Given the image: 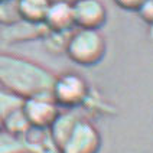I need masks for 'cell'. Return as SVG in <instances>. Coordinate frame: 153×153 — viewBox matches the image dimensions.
Masks as SVG:
<instances>
[{"instance_id":"cell-1","label":"cell","mask_w":153,"mask_h":153,"mask_svg":"<svg viewBox=\"0 0 153 153\" xmlns=\"http://www.w3.org/2000/svg\"><path fill=\"white\" fill-rule=\"evenodd\" d=\"M53 78L55 74L42 64L0 51V87L22 100L51 94Z\"/></svg>"},{"instance_id":"cell-2","label":"cell","mask_w":153,"mask_h":153,"mask_svg":"<svg viewBox=\"0 0 153 153\" xmlns=\"http://www.w3.org/2000/svg\"><path fill=\"white\" fill-rule=\"evenodd\" d=\"M107 53V41L100 30L74 29L68 36L65 55L76 65L94 67L100 64Z\"/></svg>"},{"instance_id":"cell-3","label":"cell","mask_w":153,"mask_h":153,"mask_svg":"<svg viewBox=\"0 0 153 153\" xmlns=\"http://www.w3.org/2000/svg\"><path fill=\"white\" fill-rule=\"evenodd\" d=\"M91 85L78 72L67 71L59 75H55L51 88V97L56 105L64 110H75L82 107Z\"/></svg>"},{"instance_id":"cell-4","label":"cell","mask_w":153,"mask_h":153,"mask_svg":"<svg viewBox=\"0 0 153 153\" xmlns=\"http://www.w3.org/2000/svg\"><path fill=\"white\" fill-rule=\"evenodd\" d=\"M102 145L100 130L88 117H79L59 153H98Z\"/></svg>"},{"instance_id":"cell-5","label":"cell","mask_w":153,"mask_h":153,"mask_svg":"<svg viewBox=\"0 0 153 153\" xmlns=\"http://www.w3.org/2000/svg\"><path fill=\"white\" fill-rule=\"evenodd\" d=\"M22 111L30 127L49 128L52 121L56 119L61 108L52 100L51 94L48 95H35L25 98L22 102Z\"/></svg>"},{"instance_id":"cell-6","label":"cell","mask_w":153,"mask_h":153,"mask_svg":"<svg viewBox=\"0 0 153 153\" xmlns=\"http://www.w3.org/2000/svg\"><path fill=\"white\" fill-rule=\"evenodd\" d=\"M72 10L78 29L100 30L107 22V7L101 0H75L72 1Z\"/></svg>"},{"instance_id":"cell-7","label":"cell","mask_w":153,"mask_h":153,"mask_svg":"<svg viewBox=\"0 0 153 153\" xmlns=\"http://www.w3.org/2000/svg\"><path fill=\"white\" fill-rule=\"evenodd\" d=\"M48 33V29L43 23H32L19 19L10 25L0 27V41L6 45L26 43L33 41H42V38Z\"/></svg>"},{"instance_id":"cell-8","label":"cell","mask_w":153,"mask_h":153,"mask_svg":"<svg viewBox=\"0 0 153 153\" xmlns=\"http://www.w3.org/2000/svg\"><path fill=\"white\" fill-rule=\"evenodd\" d=\"M43 25L51 32H71L75 29L72 1L69 0H52Z\"/></svg>"},{"instance_id":"cell-9","label":"cell","mask_w":153,"mask_h":153,"mask_svg":"<svg viewBox=\"0 0 153 153\" xmlns=\"http://www.w3.org/2000/svg\"><path fill=\"white\" fill-rule=\"evenodd\" d=\"M20 142L26 153H59V149L52 140L48 128L30 127Z\"/></svg>"},{"instance_id":"cell-10","label":"cell","mask_w":153,"mask_h":153,"mask_svg":"<svg viewBox=\"0 0 153 153\" xmlns=\"http://www.w3.org/2000/svg\"><path fill=\"white\" fill-rule=\"evenodd\" d=\"M79 114H76L74 110H61L59 114L56 116V119L52 121L48 131L51 134L52 140L55 142V145L61 149V146L65 143V140L68 139L71 131L74 130L76 121L79 120Z\"/></svg>"},{"instance_id":"cell-11","label":"cell","mask_w":153,"mask_h":153,"mask_svg":"<svg viewBox=\"0 0 153 153\" xmlns=\"http://www.w3.org/2000/svg\"><path fill=\"white\" fill-rule=\"evenodd\" d=\"M51 1L52 0H15L17 16L26 22L43 23Z\"/></svg>"},{"instance_id":"cell-12","label":"cell","mask_w":153,"mask_h":153,"mask_svg":"<svg viewBox=\"0 0 153 153\" xmlns=\"http://www.w3.org/2000/svg\"><path fill=\"white\" fill-rule=\"evenodd\" d=\"M0 128H3L10 136L16 137V139H22L27 133V130L30 128V124L26 120L25 114L22 111V107H20V108L10 111L7 116L1 120Z\"/></svg>"},{"instance_id":"cell-13","label":"cell","mask_w":153,"mask_h":153,"mask_svg":"<svg viewBox=\"0 0 153 153\" xmlns=\"http://www.w3.org/2000/svg\"><path fill=\"white\" fill-rule=\"evenodd\" d=\"M85 110H88L93 116H100V114H105V116H113L116 113V108L105 101V98L102 97L100 93H97L91 87L90 94L87 97L85 102L82 104Z\"/></svg>"},{"instance_id":"cell-14","label":"cell","mask_w":153,"mask_h":153,"mask_svg":"<svg viewBox=\"0 0 153 153\" xmlns=\"http://www.w3.org/2000/svg\"><path fill=\"white\" fill-rule=\"evenodd\" d=\"M69 33L71 32H51V30H48V33L42 38V43L45 49L52 55L65 53Z\"/></svg>"},{"instance_id":"cell-15","label":"cell","mask_w":153,"mask_h":153,"mask_svg":"<svg viewBox=\"0 0 153 153\" xmlns=\"http://www.w3.org/2000/svg\"><path fill=\"white\" fill-rule=\"evenodd\" d=\"M22 102H23V100L20 97L9 93L0 87V124H1V120L4 119L10 111L20 108Z\"/></svg>"},{"instance_id":"cell-16","label":"cell","mask_w":153,"mask_h":153,"mask_svg":"<svg viewBox=\"0 0 153 153\" xmlns=\"http://www.w3.org/2000/svg\"><path fill=\"white\" fill-rule=\"evenodd\" d=\"M0 153H26L20 139L10 136L0 128Z\"/></svg>"},{"instance_id":"cell-17","label":"cell","mask_w":153,"mask_h":153,"mask_svg":"<svg viewBox=\"0 0 153 153\" xmlns=\"http://www.w3.org/2000/svg\"><path fill=\"white\" fill-rule=\"evenodd\" d=\"M19 20L16 12V4L13 1H0V26L10 25Z\"/></svg>"},{"instance_id":"cell-18","label":"cell","mask_w":153,"mask_h":153,"mask_svg":"<svg viewBox=\"0 0 153 153\" xmlns=\"http://www.w3.org/2000/svg\"><path fill=\"white\" fill-rule=\"evenodd\" d=\"M137 16L140 17L146 25H152L153 23V0H146L140 4V7L136 10Z\"/></svg>"},{"instance_id":"cell-19","label":"cell","mask_w":153,"mask_h":153,"mask_svg":"<svg viewBox=\"0 0 153 153\" xmlns=\"http://www.w3.org/2000/svg\"><path fill=\"white\" fill-rule=\"evenodd\" d=\"M120 9L123 10H128V12H136L140 7V4L146 1V0H113Z\"/></svg>"},{"instance_id":"cell-20","label":"cell","mask_w":153,"mask_h":153,"mask_svg":"<svg viewBox=\"0 0 153 153\" xmlns=\"http://www.w3.org/2000/svg\"><path fill=\"white\" fill-rule=\"evenodd\" d=\"M0 1H13V0H0Z\"/></svg>"},{"instance_id":"cell-21","label":"cell","mask_w":153,"mask_h":153,"mask_svg":"<svg viewBox=\"0 0 153 153\" xmlns=\"http://www.w3.org/2000/svg\"><path fill=\"white\" fill-rule=\"evenodd\" d=\"M69 1H75V0H69Z\"/></svg>"}]
</instances>
